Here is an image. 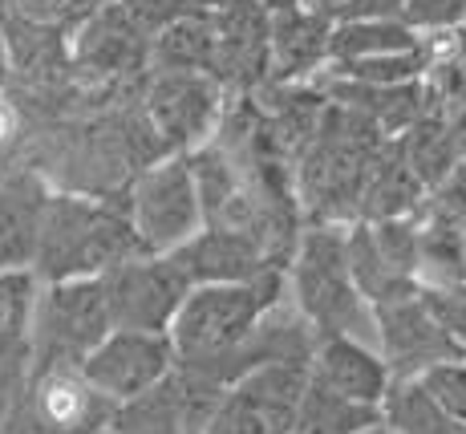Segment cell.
<instances>
[{
    "label": "cell",
    "mask_w": 466,
    "mask_h": 434,
    "mask_svg": "<svg viewBox=\"0 0 466 434\" xmlns=\"http://www.w3.org/2000/svg\"><path fill=\"white\" fill-rule=\"evenodd\" d=\"M289 296V273H268L244 284H195L178 313L170 341L178 349V366L236 386V357L256 337L259 321Z\"/></svg>",
    "instance_id": "obj_1"
},
{
    "label": "cell",
    "mask_w": 466,
    "mask_h": 434,
    "mask_svg": "<svg viewBox=\"0 0 466 434\" xmlns=\"http://www.w3.org/2000/svg\"><path fill=\"white\" fill-rule=\"evenodd\" d=\"M134 256H147V248L130 223L127 195H89L57 187L45 220L37 268H33L41 284L94 280Z\"/></svg>",
    "instance_id": "obj_2"
},
{
    "label": "cell",
    "mask_w": 466,
    "mask_h": 434,
    "mask_svg": "<svg viewBox=\"0 0 466 434\" xmlns=\"http://www.w3.org/2000/svg\"><path fill=\"white\" fill-rule=\"evenodd\" d=\"M289 301L317 337H353L378 346V313L365 301L349 264V228L309 223L289 264Z\"/></svg>",
    "instance_id": "obj_3"
},
{
    "label": "cell",
    "mask_w": 466,
    "mask_h": 434,
    "mask_svg": "<svg viewBox=\"0 0 466 434\" xmlns=\"http://www.w3.org/2000/svg\"><path fill=\"white\" fill-rule=\"evenodd\" d=\"M122 195H127L130 223L138 232L147 256H178L208 228L191 155H175L138 170Z\"/></svg>",
    "instance_id": "obj_4"
},
{
    "label": "cell",
    "mask_w": 466,
    "mask_h": 434,
    "mask_svg": "<svg viewBox=\"0 0 466 434\" xmlns=\"http://www.w3.org/2000/svg\"><path fill=\"white\" fill-rule=\"evenodd\" d=\"M110 333H114V313L102 276L41 284L37 321H33V369H53V366L82 369L86 357Z\"/></svg>",
    "instance_id": "obj_5"
},
{
    "label": "cell",
    "mask_w": 466,
    "mask_h": 434,
    "mask_svg": "<svg viewBox=\"0 0 466 434\" xmlns=\"http://www.w3.org/2000/svg\"><path fill=\"white\" fill-rule=\"evenodd\" d=\"M231 94L211 74H147L142 119L167 159L195 155L219 134Z\"/></svg>",
    "instance_id": "obj_6"
},
{
    "label": "cell",
    "mask_w": 466,
    "mask_h": 434,
    "mask_svg": "<svg viewBox=\"0 0 466 434\" xmlns=\"http://www.w3.org/2000/svg\"><path fill=\"white\" fill-rule=\"evenodd\" d=\"M114 410L102 390L77 366L33 369L13 402L8 434H102L110 430Z\"/></svg>",
    "instance_id": "obj_7"
},
{
    "label": "cell",
    "mask_w": 466,
    "mask_h": 434,
    "mask_svg": "<svg viewBox=\"0 0 466 434\" xmlns=\"http://www.w3.org/2000/svg\"><path fill=\"white\" fill-rule=\"evenodd\" d=\"M114 329L170 333L191 296L195 280L178 256H134L102 276Z\"/></svg>",
    "instance_id": "obj_8"
},
{
    "label": "cell",
    "mask_w": 466,
    "mask_h": 434,
    "mask_svg": "<svg viewBox=\"0 0 466 434\" xmlns=\"http://www.w3.org/2000/svg\"><path fill=\"white\" fill-rule=\"evenodd\" d=\"M223 398L228 390L219 382L178 366L163 386L118 406L110 434H208Z\"/></svg>",
    "instance_id": "obj_9"
},
{
    "label": "cell",
    "mask_w": 466,
    "mask_h": 434,
    "mask_svg": "<svg viewBox=\"0 0 466 434\" xmlns=\"http://www.w3.org/2000/svg\"><path fill=\"white\" fill-rule=\"evenodd\" d=\"M178 369V349L170 333H134L114 329L94 354L86 357L82 374L102 390L114 406H127L134 398L150 394Z\"/></svg>",
    "instance_id": "obj_10"
},
{
    "label": "cell",
    "mask_w": 466,
    "mask_h": 434,
    "mask_svg": "<svg viewBox=\"0 0 466 434\" xmlns=\"http://www.w3.org/2000/svg\"><path fill=\"white\" fill-rule=\"evenodd\" d=\"M211 78L236 94H256L272 78V16L259 0H228L215 13Z\"/></svg>",
    "instance_id": "obj_11"
},
{
    "label": "cell",
    "mask_w": 466,
    "mask_h": 434,
    "mask_svg": "<svg viewBox=\"0 0 466 434\" xmlns=\"http://www.w3.org/2000/svg\"><path fill=\"white\" fill-rule=\"evenodd\" d=\"M378 313V349L390 361L393 377H422L426 369L442 366V361L466 357L454 337L438 325V316L430 313L426 296L414 293L406 301L381 305Z\"/></svg>",
    "instance_id": "obj_12"
},
{
    "label": "cell",
    "mask_w": 466,
    "mask_h": 434,
    "mask_svg": "<svg viewBox=\"0 0 466 434\" xmlns=\"http://www.w3.org/2000/svg\"><path fill=\"white\" fill-rule=\"evenodd\" d=\"M57 187L37 167L0 175V273H33Z\"/></svg>",
    "instance_id": "obj_13"
},
{
    "label": "cell",
    "mask_w": 466,
    "mask_h": 434,
    "mask_svg": "<svg viewBox=\"0 0 466 434\" xmlns=\"http://www.w3.org/2000/svg\"><path fill=\"white\" fill-rule=\"evenodd\" d=\"M178 260L195 284H244L268 273H289V264L264 240L236 228H203L178 252Z\"/></svg>",
    "instance_id": "obj_14"
},
{
    "label": "cell",
    "mask_w": 466,
    "mask_h": 434,
    "mask_svg": "<svg viewBox=\"0 0 466 434\" xmlns=\"http://www.w3.org/2000/svg\"><path fill=\"white\" fill-rule=\"evenodd\" d=\"M69 61L89 78H127L142 69L150 74V41L134 29L118 5H102L69 37Z\"/></svg>",
    "instance_id": "obj_15"
},
{
    "label": "cell",
    "mask_w": 466,
    "mask_h": 434,
    "mask_svg": "<svg viewBox=\"0 0 466 434\" xmlns=\"http://www.w3.org/2000/svg\"><path fill=\"white\" fill-rule=\"evenodd\" d=\"M312 382H320L325 390L349 398L357 406L381 410L398 377H393L390 361L381 357V349L370 341L325 337L317 346V357H312Z\"/></svg>",
    "instance_id": "obj_16"
},
{
    "label": "cell",
    "mask_w": 466,
    "mask_h": 434,
    "mask_svg": "<svg viewBox=\"0 0 466 434\" xmlns=\"http://www.w3.org/2000/svg\"><path fill=\"white\" fill-rule=\"evenodd\" d=\"M333 29L337 21L297 8L272 16V86H312L333 66Z\"/></svg>",
    "instance_id": "obj_17"
},
{
    "label": "cell",
    "mask_w": 466,
    "mask_h": 434,
    "mask_svg": "<svg viewBox=\"0 0 466 434\" xmlns=\"http://www.w3.org/2000/svg\"><path fill=\"white\" fill-rule=\"evenodd\" d=\"M37 296V273H0V386L8 390H21L33 369Z\"/></svg>",
    "instance_id": "obj_18"
},
{
    "label": "cell",
    "mask_w": 466,
    "mask_h": 434,
    "mask_svg": "<svg viewBox=\"0 0 466 434\" xmlns=\"http://www.w3.org/2000/svg\"><path fill=\"white\" fill-rule=\"evenodd\" d=\"M418 276L422 288L466 284V228L434 195L418 212Z\"/></svg>",
    "instance_id": "obj_19"
},
{
    "label": "cell",
    "mask_w": 466,
    "mask_h": 434,
    "mask_svg": "<svg viewBox=\"0 0 466 434\" xmlns=\"http://www.w3.org/2000/svg\"><path fill=\"white\" fill-rule=\"evenodd\" d=\"M430 203V191L418 183V175L406 167L398 142L378 155L370 170V183H365L361 195V215L357 223H381V220H406V215H418Z\"/></svg>",
    "instance_id": "obj_20"
},
{
    "label": "cell",
    "mask_w": 466,
    "mask_h": 434,
    "mask_svg": "<svg viewBox=\"0 0 466 434\" xmlns=\"http://www.w3.org/2000/svg\"><path fill=\"white\" fill-rule=\"evenodd\" d=\"M406 159V167L418 175V183L426 187L430 195L442 191L446 183L454 179V170L462 167L459 159V142H454V126H451V114L442 106L426 114L422 122H414L401 139H393Z\"/></svg>",
    "instance_id": "obj_21"
},
{
    "label": "cell",
    "mask_w": 466,
    "mask_h": 434,
    "mask_svg": "<svg viewBox=\"0 0 466 434\" xmlns=\"http://www.w3.org/2000/svg\"><path fill=\"white\" fill-rule=\"evenodd\" d=\"M215 61V13H191L150 41L155 74H211Z\"/></svg>",
    "instance_id": "obj_22"
},
{
    "label": "cell",
    "mask_w": 466,
    "mask_h": 434,
    "mask_svg": "<svg viewBox=\"0 0 466 434\" xmlns=\"http://www.w3.org/2000/svg\"><path fill=\"white\" fill-rule=\"evenodd\" d=\"M349 264H353L357 288L365 293V301H370L373 309H381V305L406 301V296L422 293V284H418V280L401 276L398 268H393L390 260H385L381 252H378L370 223H349Z\"/></svg>",
    "instance_id": "obj_23"
},
{
    "label": "cell",
    "mask_w": 466,
    "mask_h": 434,
    "mask_svg": "<svg viewBox=\"0 0 466 434\" xmlns=\"http://www.w3.org/2000/svg\"><path fill=\"white\" fill-rule=\"evenodd\" d=\"M422 45L406 21H337L333 29V66L349 61H373L393 57V53H410Z\"/></svg>",
    "instance_id": "obj_24"
},
{
    "label": "cell",
    "mask_w": 466,
    "mask_h": 434,
    "mask_svg": "<svg viewBox=\"0 0 466 434\" xmlns=\"http://www.w3.org/2000/svg\"><path fill=\"white\" fill-rule=\"evenodd\" d=\"M381 422L398 434H466L462 422H454L418 377H398L393 382V390L381 406Z\"/></svg>",
    "instance_id": "obj_25"
},
{
    "label": "cell",
    "mask_w": 466,
    "mask_h": 434,
    "mask_svg": "<svg viewBox=\"0 0 466 434\" xmlns=\"http://www.w3.org/2000/svg\"><path fill=\"white\" fill-rule=\"evenodd\" d=\"M102 8V0H0V13L16 16L25 25H37V29L53 33H77V25L86 16H94Z\"/></svg>",
    "instance_id": "obj_26"
},
{
    "label": "cell",
    "mask_w": 466,
    "mask_h": 434,
    "mask_svg": "<svg viewBox=\"0 0 466 434\" xmlns=\"http://www.w3.org/2000/svg\"><path fill=\"white\" fill-rule=\"evenodd\" d=\"M401 21L418 33V37H446V33L466 29V0H406Z\"/></svg>",
    "instance_id": "obj_27"
},
{
    "label": "cell",
    "mask_w": 466,
    "mask_h": 434,
    "mask_svg": "<svg viewBox=\"0 0 466 434\" xmlns=\"http://www.w3.org/2000/svg\"><path fill=\"white\" fill-rule=\"evenodd\" d=\"M418 382H422L426 390L434 394V402L442 406V410L451 414L454 422H462V427H466V357L442 361V366L426 369Z\"/></svg>",
    "instance_id": "obj_28"
},
{
    "label": "cell",
    "mask_w": 466,
    "mask_h": 434,
    "mask_svg": "<svg viewBox=\"0 0 466 434\" xmlns=\"http://www.w3.org/2000/svg\"><path fill=\"white\" fill-rule=\"evenodd\" d=\"M118 8L130 16V25L147 41H155L158 33H167L175 21L191 16V8H187L183 0H118Z\"/></svg>",
    "instance_id": "obj_29"
},
{
    "label": "cell",
    "mask_w": 466,
    "mask_h": 434,
    "mask_svg": "<svg viewBox=\"0 0 466 434\" xmlns=\"http://www.w3.org/2000/svg\"><path fill=\"white\" fill-rule=\"evenodd\" d=\"M430 313L438 316L446 333L454 337V346L466 354V284H451V288H422Z\"/></svg>",
    "instance_id": "obj_30"
},
{
    "label": "cell",
    "mask_w": 466,
    "mask_h": 434,
    "mask_svg": "<svg viewBox=\"0 0 466 434\" xmlns=\"http://www.w3.org/2000/svg\"><path fill=\"white\" fill-rule=\"evenodd\" d=\"M406 0H349L337 21H401Z\"/></svg>",
    "instance_id": "obj_31"
},
{
    "label": "cell",
    "mask_w": 466,
    "mask_h": 434,
    "mask_svg": "<svg viewBox=\"0 0 466 434\" xmlns=\"http://www.w3.org/2000/svg\"><path fill=\"white\" fill-rule=\"evenodd\" d=\"M21 126H25V114L16 102H8V94H0V155L13 150L21 142Z\"/></svg>",
    "instance_id": "obj_32"
},
{
    "label": "cell",
    "mask_w": 466,
    "mask_h": 434,
    "mask_svg": "<svg viewBox=\"0 0 466 434\" xmlns=\"http://www.w3.org/2000/svg\"><path fill=\"white\" fill-rule=\"evenodd\" d=\"M13 69H16V57H13V45H8L5 21H0V94H8V81H13Z\"/></svg>",
    "instance_id": "obj_33"
},
{
    "label": "cell",
    "mask_w": 466,
    "mask_h": 434,
    "mask_svg": "<svg viewBox=\"0 0 466 434\" xmlns=\"http://www.w3.org/2000/svg\"><path fill=\"white\" fill-rule=\"evenodd\" d=\"M345 5H349V0H304V8H312V13L329 16V21H337V16L345 13Z\"/></svg>",
    "instance_id": "obj_34"
},
{
    "label": "cell",
    "mask_w": 466,
    "mask_h": 434,
    "mask_svg": "<svg viewBox=\"0 0 466 434\" xmlns=\"http://www.w3.org/2000/svg\"><path fill=\"white\" fill-rule=\"evenodd\" d=\"M21 390H8V386H0V434H8V422H13V402Z\"/></svg>",
    "instance_id": "obj_35"
},
{
    "label": "cell",
    "mask_w": 466,
    "mask_h": 434,
    "mask_svg": "<svg viewBox=\"0 0 466 434\" xmlns=\"http://www.w3.org/2000/svg\"><path fill=\"white\" fill-rule=\"evenodd\" d=\"M264 5L268 16H284V13H297V8H304V0H259Z\"/></svg>",
    "instance_id": "obj_36"
},
{
    "label": "cell",
    "mask_w": 466,
    "mask_h": 434,
    "mask_svg": "<svg viewBox=\"0 0 466 434\" xmlns=\"http://www.w3.org/2000/svg\"><path fill=\"white\" fill-rule=\"evenodd\" d=\"M451 126H454V142H459V159L466 162V110L451 114Z\"/></svg>",
    "instance_id": "obj_37"
},
{
    "label": "cell",
    "mask_w": 466,
    "mask_h": 434,
    "mask_svg": "<svg viewBox=\"0 0 466 434\" xmlns=\"http://www.w3.org/2000/svg\"><path fill=\"white\" fill-rule=\"evenodd\" d=\"M183 5L191 8V13H219L228 0H183Z\"/></svg>",
    "instance_id": "obj_38"
},
{
    "label": "cell",
    "mask_w": 466,
    "mask_h": 434,
    "mask_svg": "<svg viewBox=\"0 0 466 434\" xmlns=\"http://www.w3.org/2000/svg\"><path fill=\"white\" fill-rule=\"evenodd\" d=\"M361 434H398V430H390L385 422H378V427H370V430H361Z\"/></svg>",
    "instance_id": "obj_39"
},
{
    "label": "cell",
    "mask_w": 466,
    "mask_h": 434,
    "mask_svg": "<svg viewBox=\"0 0 466 434\" xmlns=\"http://www.w3.org/2000/svg\"><path fill=\"white\" fill-rule=\"evenodd\" d=\"M102 5H118V0H102Z\"/></svg>",
    "instance_id": "obj_40"
},
{
    "label": "cell",
    "mask_w": 466,
    "mask_h": 434,
    "mask_svg": "<svg viewBox=\"0 0 466 434\" xmlns=\"http://www.w3.org/2000/svg\"><path fill=\"white\" fill-rule=\"evenodd\" d=\"M102 434H110V430H102Z\"/></svg>",
    "instance_id": "obj_41"
},
{
    "label": "cell",
    "mask_w": 466,
    "mask_h": 434,
    "mask_svg": "<svg viewBox=\"0 0 466 434\" xmlns=\"http://www.w3.org/2000/svg\"><path fill=\"white\" fill-rule=\"evenodd\" d=\"M0 175H5V170H0Z\"/></svg>",
    "instance_id": "obj_42"
}]
</instances>
